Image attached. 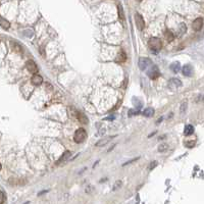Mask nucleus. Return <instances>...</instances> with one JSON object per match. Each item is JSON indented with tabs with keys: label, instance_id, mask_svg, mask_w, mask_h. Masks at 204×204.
<instances>
[{
	"label": "nucleus",
	"instance_id": "nucleus-1",
	"mask_svg": "<svg viewBox=\"0 0 204 204\" xmlns=\"http://www.w3.org/2000/svg\"><path fill=\"white\" fill-rule=\"evenodd\" d=\"M148 46L151 50L153 51H159L162 48V42L159 38H156V37H152L150 38L149 42H148Z\"/></svg>",
	"mask_w": 204,
	"mask_h": 204
},
{
	"label": "nucleus",
	"instance_id": "nucleus-2",
	"mask_svg": "<svg viewBox=\"0 0 204 204\" xmlns=\"http://www.w3.org/2000/svg\"><path fill=\"white\" fill-rule=\"evenodd\" d=\"M86 138H87V133L84 129H78L75 133V136H73V140L76 143H83Z\"/></svg>",
	"mask_w": 204,
	"mask_h": 204
},
{
	"label": "nucleus",
	"instance_id": "nucleus-3",
	"mask_svg": "<svg viewBox=\"0 0 204 204\" xmlns=\"http://www.w3.org/2000/svg\"><path fill=\"white\" fill-rule=\"evenodd\" d=\"M147 69V75H148L149 78H151V79H157V78L159 77V75H160V72H159L158 71V68L157 67H155V65L153 64H151L150 67L148 68H146Z\"/></svg>",
	"mask_w": 204,
	"mask_h": 204
},
{
	"label": "nucleus",
	"instance_id": "nucleus-4",
	"mask_svg": "<svg viewBox=\"0 0 204 204\" xmlns=\"http://www.w3.org/2000/svg\"><path fill=\"white\" fill-rule=\"evenodd\" d=\"M152 64V61L149 58H146V57H141L140 59L138 61V65H139V68L141 71H146V68H148L150 65Z\"/></svg>",
	"mask_w": 204,
	"mask_h": 204
},
{
	"label": "nucleus",
	"instance_id": "nucleus-5",
	"mask_svg": "<svg viewBox=\"0 0 204 204\" xmlns=\"http://www.w3.org/2000/svg\"><path fill=\"white\" fill-rule=\"evenodd\" d=\"M135 22H136V24H137V28L139 29L140 31H142L143 29L145 27V23H144V19H143L142 15L140 13H137L135 14Z\"/></svg>",
	"mask_w": 204,
	"mask_h": 204
},
{
	"label": "nucleus",
	"instance_id": "nucleus-6",
	"mask_svg": "<svg viewBox=\"0 0 204 204\" xmlns=\"http://www.w3.org/2000/svg\"><path fill=\"white\" fill-rule=\"evenodd\" d=\"M26 67H27V69L31 73H36L37 72H38V67H37L36 62H34L33 60L27 61V62H26Z\"/></svg>",
	"mask_w": 204,
	"mask_h": 204
},
{
	"label": "nucleus",
	"instance_id": "nucleus-7",
	"mask_svg": "<svg viewBox=\"0 0 204 204\" xmlns=\"http://www.w3.org/2000/svg\"><path fill=\"white\" fill-rule=\"evenodd\" d=\"M203 27V19L202 18H198L197 19H195L193 24H192V28H193L194 31H200Z\"/></svg>",
	"mask_w": 204,
	"mask_h": 204
},
{
	"label": "nucleus",
	"instance_id": "nucleus-8",
	"mask_svg": "<svg viewBox=\"0 0 204 204\" xmlns=\"http://www.w3.org/2000/svg\"><path fill=\"white\" fill-rule=\"evenodd\" d=\"M76 117L79 120L80 122H82V124H84V125H88V118L87 116L85 115V114L83 112H81V111H76Z\"/></svg>",
	"mask_w": 204,
	"mask_h": 204
},
{
	"label": "nucleus",
	"instance_id": "nucleus-9",
	"mask_svg": "<svg viewBox=\"0 0 204 204\" xmlns=\"http://www.w3.org/2000/svg\"><path fill=\"white\" fill-rule=\"evenodd\" d=\"M31 82H32L33 85L39 86V85H41V84L43 83V79H42V77L39 76V75H34V76L32 77Z\"/></svg>",
	"mask_w": 204,
	"mask_h": 204
},
{
	"label": "nucleus",
	"instance_id": "nucleus-10",
	"mask_svg": "<svg viewBox=\"0 0 204 204\" xmlns=\"http://www.w3.org/2000/svg\"><path fill=\"white\" fill-rule=\"evenodd\" d=\"M126 59V52L121 49V50L118 52V54H117L116 58H115V61H116V62H118V63H121V62H125Z\"/></svg>",
	"mask_w": 204,
	"mask_h": 204
},
{
	"label": "nucleus",
	"instance_id": "nucleus-11",
	"mask_svg": "<svg viewBox=\"0 0 204 204\" xmlns=\"http://www.w3.org/2000/svg\"><path fill=\"white\" fill-rule=\"evenodd\" d=\"M183 75L187 77L193 75V67H192L191 64H186L185 67H183Z\"/></svg>",
	"mask_w": 204,
	"mask_h": 204
},
{
	"label": "nucleus",
	"instance_id": "nucleus-12",
	"mask_svg": "<svg viewBox=\"0 0 204 204\" xmlns=\"http://www.w3.org/2000/svg\"><path fill=\"white\" fill-rule=\"evenodd\" d=\"M114 136H109V137H106V138H103V139H101V140H99V142H97L96 143V146L98 147H101V146H104L105 144H107V143L110 142V140L111 139H113Z\"/></svg>",
	"mask_w": 204,
	"mask_h": 204
},
{
	"label": "nucleus",
	"instance_id": "nucleus-13",
	"mask_svg": "<svg viewBox=\"0 0 204 204\" xmlns=\"http://www.w3.org/2000/svg\"><path fill=\"white\" fill-rule=\"evenodd\" d=\"M0 26H1L4 30H8V29L10 28V23L8 22L7 19H5L4 18H2L1 15H0Z\"/></svg>",
	"mask_w": 204,
	"mask_h": 204
},
{
	"label": "nucleus",
	"instance_id": "nucleus-14",
	"mask_svg": "<svg viewBox=\"0 0 204 204\" xmlns=\"http://www.w3.org/2000/svg\"><path fill=\"white\" fill-rule=\"evenodd\" d=\"M71 155H72V153L69 152V151H67V152H64V153L62 154V156L59 158V160L56 162V164H60L61 162H64L65 160H67V159H69V157H71Z\"/></svg>",
	"mask_w": 204,
	"mask_h": 204
},
{
	"label": "nucleus",
	"instance_id": "nucleus-15",
	"mask_svg": "<svg viewBox=\"0 0 204 204\" xmlns=\"http://www.w3.org/2000/svg\"><path fill=\"white\" fill-rule=\"evenodd\" d=\"M194 133V126H191V125H187L185 126V130H184V134L186 135V136H190Z\"/></svg>",
	"mask_w": 204,
	"mask_h": 204
},
{
	"label": "nucleus",
	"instance_id": "nucleus-16",
	"mask_svg": "<svg viewBox=\"0 0 204 204\" xmlns=\"http://www.w3.org/2000/svg\"><path fill=\"white\" fill-rule=\"evenodd\" d=\"M180 86H182V82L180 81V80H178V79H173V80H170L169 81V87L171 88V87H180Z\"/></svg>",
	"mask_w": 204,
	"mask_h": 204
},
{
	"label": "nucleus",
	"instance_id": "nucleus-17",
	"mask_svg": "<svg viewBox=\"0 0 204 204\" xmlns=\"http://www.w3.org/2000/svg\"><path fill=\"white\" fill-rule=\"evenodd\" d=\"M170 69L174 72H180V69H181V63H180V62H173L170 64Z\"/></svg>",
	"mask_w": 204,
	"mask_h": 204
},
{
	"label": "nucleus",
	"instance_id": "nucleus-18",
	"mask_svg": "<svg viewBox=\"0 0 204 204\" xmlns=\"http://www.w3.org/2000/svg\"><path fill=\"white\" fill-rule=\"evenodd\" d=\"M143 114H144L145 116L147 117H151V116H153V114H154V109L152 107H148V108H146L144 111H143Z\"/></svg>",
	"mask_w": 204,
	"mask_h": 204
},
{
	"label": "nucleus",
	"instance_id": "nucleus-19",
	"mask_svg": "<svg viewBox=\"0 0 204 204\" xmlns=\"http://www.w3.org/2000/svg\"><path fill=\"white\" fill-rule=\"evenodd\" d=\"M164 37H165V39L169 41V42H170V41H173L174 40V35H173V33H171L170 31H165L164 33Z\"/></svg>",
	"mask_w": 204,
	"mask_h": 204
},
{
	"label": "nucleus",
	"instance_id": "nucleus-20",
	"mask_svg": "<svg viewBox=\"0 0 204 204\" xmlns=\"http://www.w3.org/2000/svg\"><path fill=\"white\" fill-rule=\"evenodd\" d=\"M117 9H118V16H120V19H121V20L125 19V13H124V10H122L121 5H118V6H117Z\"/></svg>",
	"mask_w": 204,
	"mask_h": 204
},
{
	"label": "nucleus",
	"instance_id": "nucleus-21",
	"mask_svg": "<svg viewBox=\"0 0 204 204\" xmlns=\"http://www.w3.org/2000/svg\"><path fill=\"white\" fill-rule=\"evenodd\" d=\"M186 30H187V28H186V24H180V28H179L180 35H183L184 33L186 32Z\"/></svg>",
	"mask_w": 204,
	"mask_h": 204
},
{
	"label": "nucleus",
	"instance_id": "nucleus-22",
	"mask_svg": "<svg viewBox=\"0 0 204 204\" xmlns=\"http://www.w3.org/2000/svg\"><path fill=\"white\" fill-rule=\"evenodd\" d=\"M186 109H187V101H184L181 104V112L184 113L186 111Z\"/></svg>",
	"mask_w": 204,
	"mask_h": 204
},
{
	"label": "nucleus",
	"instance_id": "nucleus-23",
	"mask_svg": "<svg viewBox=\"0 0 204 204\" xmlns=\"http://www.w3.org/2000/svg\"><path fill=\"white\" fill-rule=\"evenodd\" d=\"M185 145H186L187 147H189V148H192V147L195 146V141L193 140V141H190V142H186Z\"/></svg>",
	"mask_w": 204,
	"mask_h": 204
},
{
	"label": "nucleus",
	"instance_id": "nucleus-24",
	"mask_svg": "<svg viewBox=\"0 0 204 204\" xmlns=\"http://www.w3.org/2000/svg\"><path fill=\"white\" fill-rule=\"evenodd\" d=\"M167 149V145L166 144H162L159 146V148H158V151H160V152H163V151H165Z\"/></svg>",
	"mask_w": 204,
	"mask_h": 204
},
{
	"label": "nucleus",
	"instance_id": "nucleus-25",
	"mask_svg": "<svg viewBox=\"0 0 204 204\" xmlns=\"http://www.w3.org/2000/svg\"><path fill=\"white\" fill-rule=\"evenodd\" d=\"M4 201H5V196L2 191H0V203H3Z\"/></svg>",
	"mask_w": 204,
	"mask_h": 204
},
{
	"label": "nucleus",
	"instance_id": "nucleus-26",
	"mask_svg": "<svg viewBox=\"0 0 204 204\" xmlns=\"http://www.w3.org/2000/svg\"><path fill=\"white\" fill-rule=\"evenodd\" d=\"M156 165H157V162L156 161H152V162L150 163V165H149V170H152Z\"/></svg>",
	"mask_w": 204,
	"mask_h": 204
},
{
	"label": "nucleus",
	"instance_id": "nucleus-27",
	"mask_svg": "<svg viewBox=\"0 0 204 204\" xmlns=\"http://www.w3.org/2000/svg\"><path fill=\"white\" fill-rule=\"evenodd\" d=\"M138 159H139V157L135 158V159H132V160H129V161L125 162V163H124V164H122V165H128V164H130V163H133V162H135V161H137Z\"/></svg>",
	"mask_w": 204,
	"mask_h": 204
},
{
	"label": "nucleus",
	"instance_id": "nucleus-28",
	"mask_svg": "<svg viewBox=\"0 0 204 204\" xmlns=\"http://www.w3.org/2000/svg\"><path fill=\"white\" fill-rule=\"evenodd\" d=\"M139 113V110H130L129 111V115L132 116L133 114H138Z\"/></svg>",
	"mask_w": 204,
	"mask_h": 204
},
{
	"label": "nucleus",
	"instance_id": "nucleus-29",
	"mask_svg": "<svg viewBox=\"0 0 204 204\" xmlns=\"http://www.w3.org/2000/svg\"><path fill=\"white\" fill-rule=\"evenodd\" d=\"M0 170H1V164H0Z\"/></svg>",
	"mask_w": 204,
	"mask_h": 204
},
{
	"label": "nucleus",
	"instance_id": "nucleus-30",
	"mask_svg": "<svg viewBox=\"0 0 204 204\" xmlns=\"http://www.w3.org/2000/svg\"><path fill=\"white\" fill-rule=\"evenodd\" d=\"M137 1H142V0H137Z\"/></svg>",
	"mask_w": 204,
	"mask_h": 204
}]
</instances>
